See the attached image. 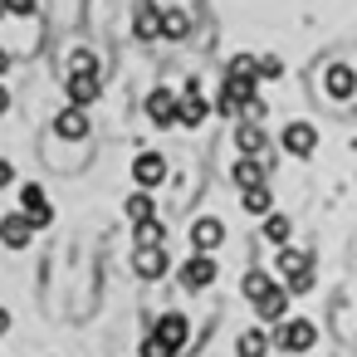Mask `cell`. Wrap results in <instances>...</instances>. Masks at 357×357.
I'll return each mask as SVG.
<instances>
[{
  "label": "cell",
  "mask_w": 357,
  "mask_h": 357,
  "mask_svg": "<svg viewBox=\"0 0 357 357\" xmlns=\"http://www.w3.org/2000/svg\"><path fill=\"white\" fill-rule=\"evenodd\" d=\"M279 279H284V289H289V298L294 294H308L313 289V259L303 255V250H279Z\"/></svg>",
  "instance_id": "1"
},
{
  "label": "cell",
  "mask_w": 357,
  "mask_h": 357,
  "mask_svg": "<svg viewBox=\"0 0 357 357\" xmlns=\"http://www.w3.org/2000/svg\"><path fill=\"white\" fill-rule=\"evenodd\" d=\"M274 342H279V352H308L318 342V323L313 318H284L279 333H274Z\"/></svg>",
  "instance_id": "2"
},
{
  "label": "cell",
  "mask_w": 357,
  "mask_h": 357,
  "mask_svg": "<svg viewBox=\"0 0 357 357\" xmlns=\"http://www.w3.org/2000/svg\"><path fill=\"white\" fill-rule=\"evenodd\" d=\"M279 147H284L289 157H313V152H318V128H313V123H289V128L279 132Z\"/></svg>",
  "instance_id": "3"
},
{
  "label": "cell",
  "mask_w": 357,
  "mask_h": 357,
  "mask_svg": "<svg viewBox=\"0 0 357 357\" xmlns=\"http://www.w3.org/2000/svg\"><path fill=\"white\" fill-rule=\"evenodd\" d=\"M20 215H25L35 230H40V225H54V206H50L45 186H35V181H30V186L20 191Z\"/></svg>",
  "instance_id": "4"
},
{
  "label": "cell",
  "mask_w": 357,
  "mask_h": 357,
  "mask_svg": "<svg viewBox=\"0 0 357 357\" xmlns=\"http://www.w3.org/2000/svg\"><path fill=\"white\" fill-rule=\"evenodd\" d=\"M206 118H211V103H206L201 84H186V93H181V108H176V128H201Z\"/></svg>",
  "instance_id": "5"
},
{
  "label": "cell",
  "mask_w": 357,
  "mask_h": 357,
  "mask_svg": "<svg viewBox=\"0 0 357 357\" xmlns=\"http://www.w3.org/2000/svg\"><path fill=\"white\" fill-rule=\"evenodd\" d=\"M215 274H220V269H215V255H191V259L181 264V284H186L191 294L211 289V284H215Z\"/></svg>",
  "instance_id": "6"
},
{
  "label": "cell",
  "mask_w": 357,
  "mask_h": 357,
  "mask_svg": "<svg viewBox=\"0 0 357 357\" xmlns=\"http://www.w3.org/2000/svg\"><path fill=\"white\" fill-rule=\"evenodd\" d=\"M147 333H152V337H162L172 352H181V347H186V337H191V323H186V313H162Z\"/></svg>",
  "instance_id": "7"
},
{
  "label": "cell",
  "mask_w": 357,
  "mask_h": 357,
  "mask_svg": "<svg viewBox=\"0 0 357 357\" xmlns=\"http://www.w3.org/2000/svg\"><path fill=\"white\" fill-rule=\"evenodd\" d=\"M176 108H181V98H176L172 89H152V93H147V118H152V128H176Z\"/></svg>",
  "instance_id": "8"
},
{
  "label": "cell",
  "mask_w": 357,
  "mask_h": 357,
  "mask_svg": "<svg viewBox=\"0 0 357 357\" xmlns=\"http://www.w3.org/2000/svg\"><path fill=\"white\" fill-rule=\"evenodd\" d=\"M220 240H225V225H220L215 215L191 220V250H196V255H215V250H220Z\"/></svg>",
  "instance_id": "9"
},
{
  "label": "cell",
  "mask_w": 357,
  "mask_h": 357,
  "mask_svg": "<svg viewBox=\"0 0 357 357\" xmlns=\"http://www.w3.org/2000/svg\"><path fill=\"white\" fill-rule=\"evenodd\" d=\"M132 269H137L142 279H162V274L172 269L167 245H137V250H132Z\"/></svg>",
  "instance_id": "10"
},
{
  "label": "cell",
  "mask_w": 357,
  "mask_h": 357,
  "mask_svg": "<svg viewBox=\"0 0 357 357\" xmlns=\"http://www.w3.org/2000/svg\"><path fill=\"white\" fill-rule=\"evenodd\" d=\"M323 89H328V98L347 103V98L357 93V69H352V64H328V74H323Z\"/></svg>",
  "instance_id": "11"
},
{
  "label": "cell",
  "mask_w": 357,
  "mask_h": 357,
  "mask_svg": "<svg viewBox=\"0 0 357 357\" xmlns=\"http://www.w3.org/2000/svg\"><path fill=\"white\" fill-rule=\"evenodd\" d=\"M132 181H137L142 191L162 186V181H167V162H162V152H137V162H132Z\"/></svg>",
  "instance_id": "12"
},
{
  "label": "cell",
  "mask_w": 357,
  "mask_h": 357,
  "mask_svg": "<svg viewBox=\"0 0 357 357\" xmlns=\"http://www.w3.org/2000/svg\"><path fill=\"white\" fill-rule=\"evenodd\" d=\"M64 89H69V103H74V108H89V103L103 93L98 74H79V69H69V84H64Z\"/></svg>",
  "instance_id": "13"
},
{
  "label": "cell",
  "mask_w": 357,
  "mask_h": 357,
  "mask_svg": "<svg viewBox=\"0 0 357 357\" xmlns=\"http://www.w3.org/2000/svg\"><path fill=\"white\" fill-rule=\"evenodd\" d=\"M54 132H59L64 142H84V137H89V108H74V103H69V108L54 118Z\"/></svg>",
  "instance_id": "14"
},
{
  "label": "cell",
  "mask_w": 357,
  "mask_h": 357,
  "mask_svg": "<svg viewBox=\"0 0 357 357\" xmlns=\"http://www.w3.org/2000/svg\"><path fill=\"white\" fill-rule=\"evenodd\" d=\"M132 35H137V40H162V6H152V0H137Z\"/></svg>",
  "instance_id": "15"
},
{
  "label": "cell",
  "mask_w": 357,
  "mask_h": 357,
  "mask_svg": "<svg viewBox=\"0 0 357 357\" xmlns=\"http://www.w3.org/2000/svg\"><path fill=\"white\" fill-rule=\"evenodd\" d=\"M0 240H6V250H25L30 240H35V225L15 211V215H6V220H0Z\"/></svg>",
  "instance_id": "16"
},
{
  "label": "cell",
  "mask_w": 357,
  "mask_h": 357,
  "mask_svg": "<svg viewBox=\"0 0 357 357\" xmlns=\"http://www.w3.org/2000/svg\"><path fill=\"white\" fill-rule=\"evenodd\" d=\"M255 313H259L264 323H284V318H289V289H284V284H274V289L255 303Z\"/></svg>",
  "instance_id": "17"
},
{
  "label": "cell",
  "mask_w": 357,
  "mask_h": 357,
  "mask_svg": "<svg viewBox=\"0 0 357 357\" xmlns=\"http://www.w3.org/2000/svg\"><path fill=\"white\" fill-rule=\"evenodd\" d=\"M264 352H269V333L264 328H245L235 337V357H264Z\"/></svg>",
  "instance_id": "18"
},
{
  "label": "cell",
  "mask_w": 357,
  "mask_h": 357,
  "mask_svg": "<svg viewBox=\"0 0 357 357\" xmlns=\"http://www.w3.org/2000/svg\"><path fill=\"white\" fill-rule=\"evenodd\" d=\"M235 186H240V191H250V186H264V162H255V157H240V162H235Z\"/></svg>",
  "instance_id": "19"
},
{
  "label": "cell",
  "mask_w": 357,
  "mask_h": 357,
  "mask_svg": "<svg viewBox=\"0 0 357 357\" xmlns=\"http://www.w3.org/2000/svg\"><path fill=\"white\" fill-rule=\"evenodd\" d=\"M235 142H240V152H245V157H255L269 137H264V128H259V123H240V128H235Z\"/></svg>",
  "instance_id": "20"
},
{
  "label": "cell",
  "mask_w": 357,
  "mask_h": 357,
  "mask_svg": "<svg viewBox=\"0 0 357 357\" xmlns=\"http://www.w3.org/2000/svg\"><path fill=\"white\" fill-rule=\"evenodd\" d=\"M186 35H191L186 10H162V40H186Z\"/></svg>",
  "instance_id": "21"
},
{
  "label": "cell",
  "mask_w": 357,
  "mask_h": 357,
  "mask_svg": "<svg viewBox=\"0 0 357 357\" xmlns=\"http://www.w3.org/2000/svg\"><path fill=\"white\" fill-rule=\"evenodd\" d=\"M128 215H132V225H142V220H157V201H152L147 191H132V196H128Z\"/></svg>",
  "instance_id": "22"
},
{
  "label": "cell",
  "mask_w": 357,
  "mask_h": 357,
  "mask_svg": "<svg viewBox=\"0 0 357 357\" xmlns=\"http://www.w3.org/2000/svg\"><path fill=\"white\" fill-rule=\"evenodd\" d=\"M289 230H294V225H289V215H279V211H269V215H264V240H269L274 250H284Z\"/></svg>",
  "instance_id": "23"
},
{
  "label": "cell",
  "mask_w": 357,
  "mask_h": 357,
  "mask_svg": "<svg viewBox=\"0 0 357 357\" xmlns=\"http://www.w3.org/2000/svg\"><path fill=\"white\" fill-rule=\"evenodd\" d=\"M240 201H245V211H250V215H269V206H274L269 186H250V191H240Z\"/></svg>",
  "instance_id": "24"
},
{
  "label": "cell",
  "mask_w": 357,
  "mask_h": 357,
  "mask_svg": "<svg viewBox=\"0 0 357 357\" xmlns=\"http://www.w3.org/2000/svg\"><path fill=\"white\" fill-rule=\"evenodd\" d=\"M274 284H279V279H274L269 269H250V274H245V294H250L255 303H259V298H264V294H269Z\"/></svg>",
  "instance_id": "25"
},
{
  "label": "cell",
  "mask_w": 357,
  "mask_h": 357,
  "mask_svg": "<svg viewBox=\"0 0 357 357\" xmlns=\"http://www.w3.org/2000/svg\"><path fill=\"white\" fill-rule=\"evenodd\" d=\"M132 240L137 245H167V225L162 220H142V225H132Z\"/></svg>",
  "instance_id": "26"
},
{
  "label": "cell",
  "mask_w": 357,
  "mask_h": 357,
  "mask_svg": "<svg viewBox=\"0 0 357 357\" xmlns=\"http://www.w3.org/2000/svg\"><path fill=\"white\" fill-rule=\"evenodd\" d=\"M69 69H79V74H98V54H93V50H74Z\"/></svg>",
  "instance_id": "27"
},
{
  "label": "cell",
  "mask_w": 357,
  "mask_h": 357,
  "mask_svg": "<svg viewBox=\"0 0 357 357\" xmlns=\"http://www.w3.org/2000/svg\"><path fill=\"white\" fill-rule=\"evenodd\" d=\"M137 357H176V352H172L162 337H152V333H147V337H142V347H137Z\"/></svg>",
  "instance_id": "28"
},
{
  "label": "cell",
  "mask_w": 357,
  "mask_h": 357,
  "mask_svg": "<svg viewBox=\"0 0 357 357\" xmlns=\"http://www.w3.org/2000/svg\"><path fill=\"white\" fill-rule=\"evenodd\" d=\"M279 74H284V59L279 54H264L259 59V79H279Z\"/></svg>",
  "instance_id": "29"
},
{
  "label": "cell",
  "mask_w": 357,
  "mask_h": 357,
  "mask_svg": "<svg viewBox=\"0 0 357 357\" xmlns=\"http://www.w3.org/2000/svg\"><path fill=\"white\" fill-rule=\"evenodd\" d=\"M10 15H35V0H6Z\"/></svg>",
  "instance_id": "30"
},
{
  "label": "cell",
  "mask_w": 357,
  "mask_h": 357,
  "mask_svg": "<svg viewBox=\"0 0 357 357\" xmlns=\"http://www.w3.org/2000/svg\"><path fill=\"white\" fill-rule=\"evenodd\" d=\"M10 181H15V167H10V162H6V157H0V191H6V186H10Z\"/></svg>",
  "instance_id": "31"
},
{
  "label": "cell",
  "mask_w": 357,
  "mask_h": 357,
  "mask_svg": "<svg viewBox=\"0 0 357 357\" xmlns=\"http://www.w3.org/2000/svg\"><path fill=\"white\" fill-rule=\"evenodd\" d=\"M6 113H10V89L0 84V118H6Z\"/></svg>",
  "instance_id": "32"
},
{
  "label": "cell",
  "mask_w": 357,
  "mask_h": 357,
  "mask_svg": "<svg viewBox=\"0 0 357 357\" xmlns=\"http://www.w3.org/2000/svg\"><path fill=\"white\" fill-rule=\"evenodd\" d=\"M6 333H10V313H6V308H0V337H6Z\"/></svg>",
  "instance_id": "33"
},
{
  "label": "cell",
  "mask_w": 357,
  "mask_h": 357,
  "mask_svg": "<svg viewBox=\"0 0 357 357\" xmlns=\"http://www.w3.org/2000/svg\"><path fill=\"white\" fill-rule=\"evenodd\" d=\"M6 69H10V54H6V50H0V74H6Z\"/></svg>",
  "instance_id": "34"
},
{
  "label": "cell",
  "mask_w": 357,
  "mask_h": 357,
  "mask_svg": "<svg viewBox=\"0 0 357 357\" xmlns=\"http://www.w3.org/2000/svg\"><path fill=\"white\" fill-rule=\"evenodd\" d=\"M0 15H6V0H0Z\"/></svg>",
  "instance_id": "35"
}]
</instances>
